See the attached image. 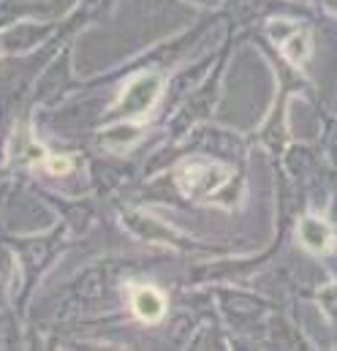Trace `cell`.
Masks as SVG:
<instances>
[{"label": "cell", "mask_w": 337, "mask_h": 351, "mask_svg": "<svg viewBox=\"0 0 337 351\" xmlns=\"http://www.w3.org/2000/svg\"><path fill=\"white\" fill-rule=\"evenodd\" d=\"M232 172L226 167L210 164V161H193L188 167H182L179 172V188L196 199H207L215 191H221L229 182Z\"/></svg>", "instance_id": "1"}, {"label": "cell", "mask_w": 337, "mask_h": 351, "mask_svg": "<svg viewBox=\"0 0 337 351\" xmlns=\"http://www.w3.org/2000/svg\"><path fill=\"white\" fill-rule=\"evenodd\" d=\"M161 95V77L147 74V77H136L125 93H123V112L125 114H145L150 112V106L155 104V98Z\"/></svg>", "instance_id": "2"}, {"label": "cell", "mask_w": 337, "mask_h": 351, "mask_svg": "<svg viewBox=\"0 0 337 351\" xmlns=\"http://www.w3.org/2000/svg\"><path fill=\"white\" fill-rule=\"evenodd\" d=\"M131 305H134L136 316L147 324H158L166 316V297L153 286H134Z\"/></svg>", "instance_id": "3"}, {"label": "cell", "mask_w": 337, "mask_h": 351, "mask_svg": "<svg viewBox=\"0 0 337 351\" xmlns=\"http://www.w3.org/2000/svg\"><path fill=\"white\" fill-rule=\"evenodd\" d=\"M299 240H302L310 251H324V248H329V243H332V232H329V226H327L324 221H319V218H302V223H299Z\"/></svg>", "instance_id": "4"}, {"label": "cell", "mask_w": 337, "mask_h": 351, "mask_svg": "<svg viewBox=\"0 0 337 351\" xmlns=\"http://www.w3.org/2000/svg\"><path fill=\"white\" fill-rule=\"evenodd\" d=\"M71 167H74V161L68 158V156H47L44 158V169L49 172V175H68L71 172Z\"/></svg>", "instance_id": "5"}]
</instances>
